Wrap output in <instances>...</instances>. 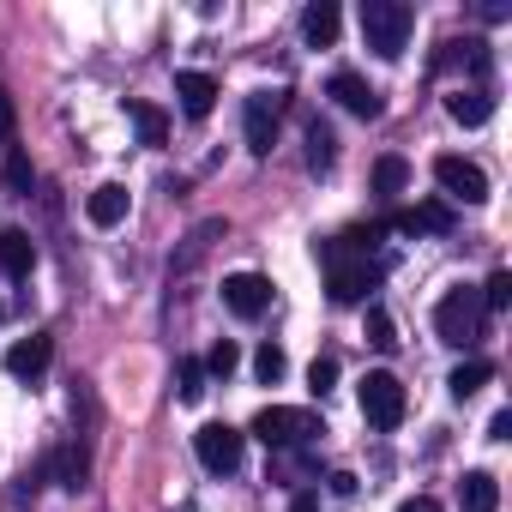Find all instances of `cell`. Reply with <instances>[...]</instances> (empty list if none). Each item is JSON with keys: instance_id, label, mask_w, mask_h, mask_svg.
Listing matches in <instances>:
<instances>
[{"instance_id": "obj_6", "label": "cell", "mask_w": 512, "mask_h": 512, "mask_svg": "<svg viewBox=\"0 0 512 512\" xmlns=\"http://www.w3.org/2000/svg\"><path fill=\"white\" fill-rule=\"evenodd\" d=\"M284 103H290V91H253V97H247V109H241V133H247V151H253V157H272V145H278V121H284Z\"/></svg>"}, {"instance_id": "obj_36", "label": "cell", "mask_w": 512, "mask_h": 512, "mask_svg": "<svg viewBox=\"0 0 512 512\" xmlns=\"http://www.w3.org/2000/svg\"><path fill=\"white\" fill-rule=\"evenodd\" d=\"M0 320H7V308H0Z\"/></svg>"}, {"instance_id": "obj_17", "label": "cell", "mask_w": 512, "mask_h": 512, "mask_svg": "<svg viewBox=\"0 0 512 512\" xmlns=\"http://www.w3.org/2000/svg\"><path fill=\"white\" fill-rule=\"evenodd\" d=\"M85 217H91L97 229H115V223L127 217V187H121V181H103V187L85 199Z\"/></svg>"}, {"instance_id": "obj_18", "label": "cell", "mask_w": 512, "mask_h": 512, "mask_svg": "<svg viewBox=\"0 0 512 512\" xmlns=\"http://www.w3.org/2000/svg\"><path fill=\"white\" fill-rule=\"evenodd\" d=\"M338 25H344V19H338L332 0H314V7L302 13V37H308L314 49H332V43H338Z\"/></svg>"}, {"instance_id": "obj_15", "label": "cell", "mask_w": 512, "mask_h": 512, "mask_svg": "<svg viewBox=\"0 0 512 512\" xmlns=\"http://www.w3.org/2000/svg\"><path fill=\"white\" fill-rule=\"evenodd\" d=\"M434 67H464V73H488L494 67V55H488V43L482 37H464V43H440V55H434Z\"/></svg>"}, {"instance_id": "obj_4", "label": "cell", "mask_w": 512, "mask_h": 512, "mask_svg": "<svg viewBox=\"0 0 512 512\" xmlns=\"http://www.w3.org/2000/svg\"><path fill=\"white\" fill-rule=\"evenodd\" d=\"M247 434L260 440V446H272V452H290V446H308L314 434H326L320 428V416L314 410H290V404H266L260 416L247 422Z\"/></svg>"}, {"instance_id": "obj_33", "label": "cell", "mask_w": 512, "mask_h": 512, "mask_svg": "<svg viewBox=\"0 0 512 512\" xmlns=\"http://www.w3.org/2000/svg\"><path fill=\"white\" fill-rule=\"evenodd\" d=\"M398 512H446V506H440V500H428V494H416V500H404Z\"/></svg>"}, {"instance_id": "obj_2", "label": "cell", "mask_w": 512, "mask_h": 512, "mask_svg": "<svg viewBox=\"0 0 512 512\" xmlns=\"http://www.w3.org/2000/svg\"><path fill=\"white\" fill-rule=\"evenodd\" d=\"M410 31H416V13L404 7V0H362V43L380 61H398Z\"/></svg>"}, {"instance_id": "obj_3", "label": "cell", "mask_w": 512, "mask_h": 512, "mask_svg": "<svg viewBox=\"0 0 512 512\" xmlns=\"http://www.w3.org/2000/svg\"><path fill=\"white\" fill-rule=\"evenodd\" d=\"M482 326H488V314H482V296H476L470 284H458V290L440 296V308H434V332H440V344L470 350V344H482Z\"/></svg>"}, {"instance_id": "obj_27", "label": "cell", "mask_w": 512, "mask_h": 512, "mask_svg": "<svg viewBox=\"0 0 512 512\" xmlns=\"http://www.w3.org/2000/svg\"><path fill=\"white\" fill-rule=\"evenodd\" d=\"M368 344L374 350H398V326H392L386 308H368Z\"/></svg>"}, {"instance_id": "obj_10", "label": "cell", "mask_w": 512, "mask_h": 512, "mask_svg": "<svg viewBox=\"0 0 512 512\" xmlns=\"http://www.w3.org/2000/svg\"><path fill=\"white\" fill-rule=\"evenodd\" d=\"M326 97H332L338 109H350L356 121H380V115H386V97H380L362 73H332V79H326Z\"/></svg>"}, {"instance_id": "obj_35", "label": "cell", "mask_w": 512, "mask_h": 512, "mask_svg": "<svg viewBox=\"0 0 512 512\" xmlns=\"http://www.w3.org/2000/svg\"><path fill=\"white\" fill-rule=\"evenodd\" d=\"M314 506H320L314 494H296V512H314Z\"/></svg>"}, {"instance_id": "obj_25", "label": "cell", "mask_w": 512, "mask_h": 512, "mask_svg": "<svg viewBox=\"0 0 512 512\" xmlns=\"http://www.w3.org/2000/svg\"><path fill=\"white\" fill-rule=\"evenodd\" d=\"M476 296H482V314H506L512 308V272H494Z\"/></svg>"}, {"instance_id": "obj_16", "label": "cell", "mask_w": 512, "mask_h": 512, "mask_svg": "<svg viewBox=\"0 0 512 512\" xmlns=\"http://www.w3.org/2000/svg\"><path fill=\"white\" fill-rule=\"evenodd\" d=\"M446 115H452L458 127H482V121L494 115V97H488L482 85H458V91L446 97Z\"/></svg>"}, {"instance_id": "obj_34", "label": "cell", "mask_w": 512, "mask_h": 512, "mask_svg": "<svg viewBox=\"0 0 512 512\" xmlns=\"http://www.w3.org/2000/svg\"><path fill=\"white\" fill-rule=\"evenodd\" d=\"M332 494H356V476L350 470H332Z\"/></svg>"}, {"instance_id": "obj_12", "label": "cell", "mask_w": 512, "mask_h": 512, "mask_svg": "<svg viewBox=\"0 0 512 512\" xmlns=\"http://www.w3.org/2000/svg\"><path fill=\"white\" fill-rule=\"evenodd\" d=\"M49 362H55V338H49V332H31V338H19V344L7 350V374H13V380H43Z\"/></svg>"}, {"instance_id": "obj_20", "label": "cell", "mask_w": 512, "mask_h": 512, "mask_svg": "<svg viewBox=\"0 0 512 512\" xmlns=\"http://www.w3.org/2000/svg\"><path fill=\"white\" fill-rule=\"evenodd\" d=\"M127 121H133L139 145H163V139H169V115H163L157 103H127Z\"/></svg>"}, {"instance_id": "obj_28", "label": "cell", "mask_w": 512, "mask_h": 512, "mask_svg": "<svg viewBox=\"0 0 512 512\" xmlns=\"http://www.w3.org/2000/svg\"><path fill=\"white\" fill-rule=\"evenodd\" d=\"M284 368H290V362H284V350H278V344H260V356H253V374H260L266 386H278V380H284Z\"/></svg>"}, {"instance_id": "obj_26", "label": "cell", "mask_w": 512, "mask_h": 512, "mask_svg": "<svg viewBox=\"0 0 512 512\" xmlns=\"http://www.w3.org/2000/svg\"><path fill=\"white\" fill-rule=\"evenodd\" d=\"M235 368H241V350H235L229 338H223V344H211V356H205V380H229Z\"/></svg>"}, {"instance_id": "obj_13", "label": "cell", "mask_w": 512, "mask_h": 512, "mask_svg": "<svg viewBox=\"0 0 512 512\" xmlns=\"http://www.w3.org/2000/svg\"><path fill=\"white\" fill-rule=\"evenodd\" d=\"M217 97H223V85H217L211 73H175V103H181V115L205 121V115L217 109Z\"/></svg>"}, {"instance_id": "obj_1", "label": "cell", "mask_w": 512, "mask_h": 512, "mask_svg": "<svg viewBox=\"0 0 512 512\" xmlns=\"http://www.w3.org/2000/svg\"><path fill=\"white\" fill-rule=\"evenodd\" d=\"M320 260H326V290H332L338 308L368 302V290L380 284V260H368V253L350 247L344 235H338V241H320Z\"/></svg>"}, {"instance_id": "obj_19", "label": "cell", "mask_w": 512, "mask_h": 512, "mask_svg": "<svg viewBox=\"0 0 512 512\" xmlns=\"http://www.w3.org/2000/svg\"><path fill=\"white\" fill-rule=\"evenodd\" d=\"M458 494H464V512H500V482L488 470H464Z\"/></svg>"}, {"instance_id": "obj_8", "label": "cell", "mask_w": 512, "mask_h": 512, "mask_svg": "<svg viewBox=\"0 0 512 512\" xmlns=\"http://www.w3.org/2000/svg\"><path fill=\"white\" fill-rule=\"evenodd\" d=\"M434 181H440V193L446 199H464V205H488V175L470 163V157H434Z\"/></svg>"}, {"instance_id": "obj_32", "label": "cell", "mask_w": 512, "mask_h": 512, "mask_svg": "<svg viewBox=\"0 0 512 512\" xmlns=\"http://www.w3.org/2000/svg\"><path fill=\"white\" fill-rule=\"evenodd\" d=\"M488 440H512V410H494V422H488Z\"/></svg>"}, {"instance_id": "obj_9", "label": "cell", "mask_w": 512, "mask_h": 512, "mask_svg": "<svg viewBox=\"0 0 512 512\" xmlns=\"http://www.w3.org/2000/svg\"><path fill=\"white\" fill-rule=\"evenodd\" d=\"M223 308L235 320H260L272 308V278H260V272H229L223 278Z\"/></svg>"}, {"instance_id": "obj_11", "label": "cell", "mask_w": 512, "mask_h": 512, "mask_svg": "<svg viewBox=\"0 0 512 512\" xmlns=\"http://www.w3.org/2000/svg\"><path fill=\"white\" fill-rule=\"evenodd\" d=\"M452 205L446 199H422V205H410V211H398L386 229H398V235H452Z\"/></svg>"}, {"instance_id": "obj_24", "label": "cell", "mask_w": 512, "mask_h": 512, "mask_svg": "<svg viewBox=\"0 0 512 512\" xmlns=\"http://www.w3.org/2000/svg\"><path fill=\"white\" fill-rule=\"evenodd\" d=\"M175 398L181 404H199L205 398V362H193V356L175 362Z\"/></svg>"}, {"instance_id": "obj_7", "label": "cell", "mask_w": 512, "mask_h": 512, "mask_svg": "<svg viewBox=\"0 0 512 512\" xmlns=\"http://www.w3.org/2000/svg\"><path fill=\"white\" fill-rule=\"evenodd\" d=\"M193 452H199V464H205L211 476H229V470H241L247 434H241V428H229V422H205V428L193 434Z\"/></svg>"}, {"instance_id": "obj_29", "label": "cell", "mask_w": 512, "mask_h": 512, "mask_svg": "<svg viewBox=\"0 0 512 512\" xmlns=\"http://www.w3.org/2000/svg\"><path fill=\"white\" fill-rule=\"evenodd\" d=\"M308 386H314V398H326V392L338 386V356H314V368H308Z\"/></svg>"}, {"instance_id": "obj_21", "label": "cell", "mask_w": 512, "mask_h": 512, "mask_svg": "<svg viewBox=\"0 0 512 512\" xmlns=\"http://www.w3.org/2000/svg\"><path fill=\"white\" fill-rule=\"evenodd\" d=\"M488 380H494V362L470 356V362H458V368H452V380H446V386H452V398L464 404V398H476V392H482Z\"/></svg>"}, {"instance_id": "obj_22", "label": "cell", "mask_w": 512, "mask_h": 512, "mask_svg": "<svg viewBox=\"0 0 512 512\" xmlns=\"http://www.w3.org/2000/svg\"><path fill=\"white\" fill-rule=\"evenodd\" d=\"M332 163H338L332 127H326V121H308V169H314V175H332Z\"/></svg>"}, {"instance_id": "obj_5", "label": "cell", "mask_w": 512, "mask_h": 512, "mask_svg": "<svg viewBox=\"0 0 512 512\" xmlns=\"http://www.w3.org/2000/svg\"><path fill=\"white\" fill-rule=\"evenodd\" d=\"M356 404H362V416H368L374 428H398V422H404V410H410V398H404V380H398V374H386V368L362 374V386H356Z\"/></svg>"}, {"instance_id": "obj_30", "label": "cell", "mask_w": 512, "mask_h": 512, "mask_svg": "<svg viewBox=\"0 0 512 512\" xmlns=\"http://www.w3.org/2000/svg\"><path fill=\"white\" fill-rule=\"evenodd\" d=\"M7 181H13L19 193H31V163H25V151H7Z\"/></svg>"}, {"instance_id": "obj_23", "label": "cell", "mask_w": 512, "mask_h": 512, "mask_svg": "<svg viewBox=\"0 0 512 512\" xmlns=\"http://www.w3.org/2000/svg\"><path fill=\"white\" fill-rule=\"evenodd\" d=\"M404 187H410V163H404L398 151L380 157V163H374V193H380V199H398Z\"/></svg>"}, {"instance_id": "obj_14", "label": "cell", "mask_w": 512, "mask_h": 512, "mask_svg": "<svg viewBox=\"0 0 512 512\" xmlns=\"http://www.w3.org/2000/svg\"><path fill=\"white\" fill-rule=\"evenodd\" d=\"M31 266H37V241L25 229H0V272H7V278H31Z\"/></svg>"}, {"instance_id": "obj_31", "label": "cell", "mask_w": 512, "mask_h": 512, "mask_svg": "<svg viewBox=\"0 0 512 512\" xmlns=\"http://www.w3.org/2000/svg\"><path fill=\"white\" fill-rule=\"evenodd\" d=\"M13 127H19V103H13L7 85H0V139H13Z\"/></svg>"}]
</instances>
